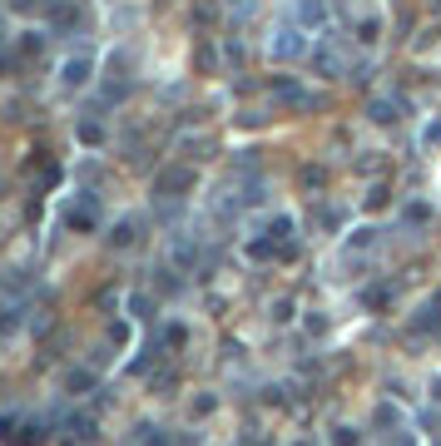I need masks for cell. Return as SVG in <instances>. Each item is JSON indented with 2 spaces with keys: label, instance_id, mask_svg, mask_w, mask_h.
Masks as SVG:
<instances>
[{
  "label": "cell",
  "instance_id": "1",
  "mask_svg": "<svg viewBox=\"0 0 441 446\" xmlns=\"http://www.w3.org/2000/svg\"><path fill=\"white\" fill-rule=\"evenodd\" d=\"M154 204H184L194 194V169L189 164H169L164 174H154Z\"/></svg>",
  "mask_w": 441,
  "mask_h": 446
},
{
  "label": "cell",
  "instance_id": "2",
  "mask_svg": "<svg viewBox=\"0 0 441 446\" xmlns=\"http://www.w3.org/2000/svg\"><path fill=\"white\" fill-rule=\"evenodd\" d=\"M65 223H70L75 233H90V228L100 223V199H95V194H75V204L65 209Z\"/></svg>",
  "mask_w": 441,
  "mask_h": 446
},
{
  "label": "cell",
  "instance_id": "3",
  "mask_svg": "<svg viewBox=\"0 0 441 446\" xmlns=\"http://www.w3.org/2000/svg\"><path fill=\"white\" fill-rule=\"evenodd\" d=\"M412 333H417V337H422V333L437 337V333H441V288L432 293V298H427V303H422V308H417V318H412Z\"/></svg>",
  "mask_w": 441,
  "mask_h": 446
},
{
  "label": "cell",
  "instance_id": "4",
  "mask_svg": "<svg viewBox=\"0 0 441 446\" xmlns=\"http://www.w3.org/2000/svg\"><path fill=\"white\" fill-rule=\"evenodd\" d=\"M90 70H95L90 55H70V60L60 65V85H65V90H85V85H90Z\"/></svg>",
  "mask_w": 441,
  "mask_h": 446
},
{
  "label": "cell",
  "instance_id": "5",
  "mask_svg": "<svg viewBox=\"0 0 441 446\" xmlns=\"http://www.w3.org/2000/svg\"><path fill=\"white\" fill-rule=\"evenodd\" d=\"M169 253H174V268H184V273H194V263H199V238L194 233H174V243H169Z\"/></svg>",
  "mask_w": 441,
  "mask_h": 446
},
{
  "label": "cell",
  "instance_id": "6",
  "mask_svg": "<svg viewBox=\"0 0 441 446\" xmlns=\"http://www.w3.org/2000/svg\"><path fill=\"white\" fill-rule=\"evenodd\" d=\"M10 432H20V437H10V446H45L50 422H45V417H35V422H15Z\"/></svg>",
  "mask_w": 441,
  "mask_h": 446
},
{
  "label": "cell",
  "instance_id": "7",
  "mask_svg": "<svg viewBox=\"0 0 441 446\" xmlns=\"http://www.w3.org/2000/svg\"><path fill=\"white\" fill-rule=\"evenodd\" d=\"M303 50H308L303 30H278V40H273V60H298Z\"/></svg>",
  "mask_w": 441,
  "mask_h": 446
},
{
  "label": "cell",
  "instance_id": "8",
  "mask_svg": "<svg viewBox=\"0 0 441 446\" xmlns=\"http://www.w3.org/2000/svg\"><path fill=\"white\" fill-rule=\"evenodd\" d=\"M139 228H144L139 219H119L105 238H110V248H134V243H139Z\"/></svg>",
  "mask_w": 441,
  "mask_h": 446
},
{
  "label": "cell",
  "instance_id": "9",
  "mask_svg": "<svg viewBox=\"0 0 441 446\" xmlns=\"http://www.w3.org/2000/svg\"><path fill=\"white\" fill-rule=\"evenodd\" d=\"M70 25H80V10L70 0H50V30H70Z\"/></svg>",
  "mask_w": 441,
  "mask_h": 446
},
{
  "label": "cell",
  "instance_id": "10",
  "mask_svg": "<svg viewBox=\"0 0 441 446\" xmlns=\"http://www.w3.org/2000/svg\"><path fill=\"white\" fill-rule=\"evenodd\" d=\"M90 387H95V372H90V367H70V372H65V392H70V397H85Z\"/></svg>",
  "mask_w": 441,
  "mask_h": 446
},
{
  "label": "cell",
  "instance_id": "11",
  "mask_svg": "<svg viewBox=\"0 0 441 446\" xmlns=\"http://www.w3.org/2000/svg\"><path fill=\"white\" fill-rule=\"evenodd\" d=\"M25 303H10V308H0V337H10V333H20L25 328Z\"/></svg>",
  "mask_w": 441,
  "mask_h": 446
},
{
  "label": "cell",
  "instance_id": "12",
  "mask_svg": "<svg viewBox=\"0 0 441 446\" xmlns=\"http://www.w3.org/2000/svg\"><path fill=\"white\" fill-rule=\"evenodd\" d=\"M134 442H139V446H174V437H169L164 427L144 422V427H134Z\"/></svg>",
  "mask_w": 441,
  "mask_h": 446
},
{
  "label": "cell",
  "instance_id": "13",
  "mask_svg": "<svg viewBox=\"0 0 441 446\" xmlns=\"http://www.w3.org/2000/svg\"><path fill=\"white\" fill-rule=\"evenodd\" d=\"M65 432L80 437V442H95V417H90V412H75V417L65 422Z\"/></svg>",
  "mask_w": 441,
  "mask_h": 446
},
{
  "label": "cell",
  "instance_id": "14",
  "mask_svg": "<svg viewBox=\"0 0 441 446\" xmlns=\"http://www.w3.org/2000/svg\"><path fill=\"white\" fill-rule=\"evenodd\" d=\"M313 65H318V70H323V75H332V80H337V75H342V60H337V55H332L328 45H318V50H313Z\"/></svg>",
  "mask_w": 441,
  "mask_h": 446
},
{
  "label": "cell",
  "instance_id": "15",
  "mask_svg": "<svg viewBox=\"0 0 441 446\" xmlns=\"http://www.w3.org/2000/svg\"><path fill=\"white\" fill-rule=\"evenodd\" d=\"M387 303H392V283H377L362 293V308H387Z\"/></svg>",
  "mask_w": 441,
  "mask_h": 446
},
{
  "label": "cell",
  "instance_id": "16",
  "mask_svg": "<svg viewBox=\"0 0 441 446\" xmlns=\"http://www.w3.org/2000/svg\"><path fill=\"white\" fill-rule=\"evenodd\" d=\"M402 223H412V228H417V223H432V204H422V199L407 204V209H402Z\"/></svg>",
  "mask_w": 441,
  "mask_h": 446
},
{
  "label": "cell",
  "instance_id": "17",
  "mask_svg": "<svg viewBox=\"0 0 441 446\" xmlns=\"http://www.w3.org/2000/svg\"><path fill=\"white\" fill-rule=\"evenodd\" d=\"M298 15H303L308 25H323V20H328V10H323V0H303V5H298Z\"/></svg>",
  "mask_w": 441,
  "mask_h": 446
},
{
  "label": "cell",
  "instance_id": "18",
  "mask_svg": "<svg viewBox=\"0 0 441 446\" xmlns=\"http://www.w3.org/2000/svg\"><path fill=\"white\" fill-rule=\"evenodd\" d=\"M372 243H377V228H357V233L347 238V253H352V248L362 253V248H372Z\"/></svg>",
  "mask_w": 441,
  "mask_h": 446
},
{
  "label": "cell",
  "instance_id": "19",
  "mask_svg": "<svg viewBox=\"0 0 441 446\" xmlns=\"http://www.w3.org/2000/svg\"><path fill=\"white\" fill-rule=\"evenodd\" d=\"M80 139H85V144H105V129H100L95 119H85V124H80Z\"/></svg>",
  "mask_w": 441,
  "mask_h": 446
},
{
  "label": "cell",
  "instance_id": "20",
  "mask_svg": "<svg viewBox=\"0 0 441 446\" xmlns=\"http://www.w3.org/2000/svg\"><path fill=\"white\" fill-rule=\"evenodd\" d=\"M184 337H189L184 323H169V328H164V342H169V347H184Z\"/></svg>",
  "mask_w": 441,
  "mask_h": 446
},
{
  "label": "cell",
  "instance_id": "21",
  "mask_svg": "<svg viewBox=\"0 0 441 446\" xmlns=\"http://www.w3.org/2000/svg\"><path fill=\"white\" fill-rule=\"evenodd\" d=\"M332 446H357V432H352V427H337V432H332Z\"/></svg>",
  "mask_w": 441,
  "mask_h": 446
},
{
  "label": "cell",
  "instance_id": "22",
  "mask_svg": "<svg viewBox=\"0 0 441 446\" xmlns=\"http://www.w3.org/2000/svg\"><path fill=\"white\" fill-rule=\"evenodd\" d=\"M422 144H427V149H432V144H441V119H437V124H427V129H422Z\"/></svg>",
  "mask_w": 441,
  "mask_h": 446
},
{
  "label": "cell",
  "instance_id": "23",
  "mask_svg": "<svg viewBox=\"0 0 441 446\" xmlns=\"http://www.w3.org/2000/svg\"><path fill=\"white\" fill-rule=\"evenodd\" d=\"M40 45H45L40 35H25V40H20V50H25V55H40Z\"/></svg>",
  "mask_w": 441,
  "mask_h": 446
},
{
  "label": "cell",
  "instance_id": "24",
  "mask_svg": "<svg viewBox=\"0 0 441 446\" xmlns=\"http://www.w3.org/2000/svg\"><path fill=\"white\" fill-rule=\"evenodd\" d=\"M432 397H437V402H441V377H437V382H432Z\"/></svg>",
  "mask_w": 441,
  "mask_h": 446
},
{
  "label": "cell",
  "instance_id": "25",
  "mask_svg": "<svg viewBox=\"0 0 441 446\" xmlns=\"http://www.w3.org/2000/svg\"><path fill=\"white\" fill-rule=\"evenodd\" d=\"M0 45H5V20H0Z\"/></svg>",
  "mask_w": 441,
  "mask_h": 446
},
{
  "label": "cell",
  "instance_id": "26",
  "mask_svg": "<svg viewBox=\"0 0 441 446\" xmlns=\"http://www.w3.org/2000/svg\"><path fill=\"white\" fill-rule=\"evenodd\" d=\"M293 446H318V442H293Z\"/></svg>",
  "mask_w": 441,
  "mask_h": 446
},
{
  "label": "cell",
  "instance_id": "27",
  "mask_svg": "<svg viewBox=\"0 0 441 446\" xmlns=\"http://www.w3.org/2000/svg\"><path fill=\"white\" fill-rule=\"evenodd\" d=\"M0 70H5V55H0Z\"/></svg>",
  "mask_w": 441,
  "mask_h": 446
}]
</instances>
